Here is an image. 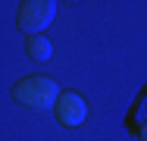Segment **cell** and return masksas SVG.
<instances>
[{
    "label": "cell",
    "instance_id": "1",
    "mask_svg": "<svg viewBox=\"0 0 147 141\" xmlns=\"http://www.w3.org/2000/svg\"><path fill=\"white\" fill-rule=\"evenodd\" d=\"M59 85L47 75H28L13 88V100L28 107V110H44V107H57L59 100Z\"/></svg>",
    "mask_w": 147,
    "mask_h": 141
},
{
    "label": "cell",
    "instance_id": "4",
    "mask_svg": "<svg viewBox=\"0 0 147 141\" xmlns=\"http://www.w3.org/2000/svg\"><path fill=\"white\" fill-rule=\"evenodd\" d=\"M25 54H28L31 60H38V63H44V60H50V54H53V44H50L44 35H34V38L25 41Z\"/></svg>",
    "mask_w": 147,
    "mask_h": 141
},
{
    "label": "cell",
    "instance_id": "2",
    "mask_svg": "<svg viewBox=\"0 0 147 141\" xmlns=\"http://www.w3.org/2000/svg\"><path fill=\"white\" fill-rule=\"evenodd\" d=\"M53 16H57V3L53 0H25V3H19L16 25L22 31H28V38H34L38 31H44L53 22Z\"/></svg>",
    "mask_w": 147,
    "mask_h": 141
},
{
    "label": "cell",
    "instance_id": "3",
    "mask_svg": "<svg viewBox=\"0 0 147 141\" xmlns=\"http://www.w3.org/2000/svg\"><path fill=\"white\" fill-rule=\"evenodd\" d=\"M53 110H57V119L63 125H82V122L88 119V104H85V97L75 94V91H63Z\"/></svg>",
    "mask_w": 147,
    "mask_h": 141
},
{
    "label": "cell",
    "instance_id": "5",
    "mask_svg": "<svg viewBox=\"0 0 147 141\" xmlns=\"http://www.w3.org/2000/svg\"><path fill=\"white\" fill-rule=\"evenodd\" d=\"M138 135H141V141H147V122L141 125V132H138Z\"/></svg>",
    "mask_w": 147,
    "mask_h": 141
}]
</instances>
